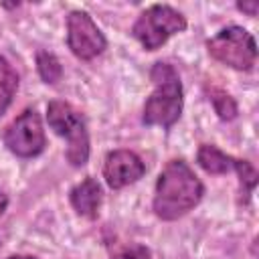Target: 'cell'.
<instances>
[{
    "mask_svg": "<svg viewBox=\"0 0 259 259\" xmlns=\"http://www.w3.org/2000/svg\"><path fill=\"white\" fill-rule=\"evenodd\" d=\"M204 194V186L184 160H170L156 180L152 208L162 221H176L190 212Z\"/></svg>",
    "mask_w": 259,
    "mask_h": 259,
    "instance_id": "1",
    "label": "cell"
},
{
    "mask_svg": "<svg viewBox=\"0 0 259 259\" xmlns=\"http://www.w3.org/2000/svg\"><path fill=\"white\" fill-rule=\"evenodd\" d=\"M154 91L144 103L142 121L146 125H160L164 130L172 127L182 115V83L176 69L168 63H156L150 71Z\"/></svg>",
    "mask_w": 259,
    "mask_h": 259,
    "instance_id": "2",
    "label": "cell"
},
{
    "mask_svg": "<svg viewBox=\"0 0 259 259\" xmlns=\"http://www.w3.org/2000/svg\"><path fill=\"white\" fill-rule=\"evenodd\" d=\"M47 121L57 136L67 140L65 158L71 166L81 168L89 160V134L81 111L67 101H51L47 105Z\"/></svg>",
    "mask_w": 259,
    "mask_h": 259,
    "instance_id": "3",
    "label": "cell"
},
{
    "mask_svg": "<svg viewBox=\"0 0 259 259\" xmlns=\"http://www.w3.org/2000/svg\"><path fill=\"white\" fill-rule=\"evenodd\" d=\"M184 28L186 18L182 12L168 4H154L138 16L132 26V34L146 51H156L170 36L182 32Z\"/></svg>",
    "mask_w": 259,
    "mask_h": 259,
    "instance_id": "4",
    "label": "cell"
},
{
    "mask_svg": "<svg viewBox=\"0 0 259 259\" xmlns=\"http://www.w3.org/2000/svg\"><path fill=\"white\" fill-rule=\"evenodd\" d=\"M206 51L212 59L219 63L237 69V71H249L253 69L257 61V45L249 30L243 26H227L219 30L212 38L206 40Z\"/></svg>",
    "mask_w": 259,
    "mask_h": 259,
    "instance_id": "5",
    "label": "cell"
},
{
    "mask_svg": "<svg viewBox=\"0 0 259 259\" xmlns=\"http://www.w3.org/2000/svg\"><path fill=\"white\" fill-rule=\"evenodd\" d=\"M4 146L18 158H34L38 156L45 146V127L40 115L34 109H24L18 117H14L4 130Z\"/></svg>",
    "mask_w": 259,
    "mask_h": 259,
    "instance_id": "6",
    "label": "cell"
},
{
    "mask_svg": "<svg viewBox=\"0 0 259 259\" xmlns=\"http://www.w3.org/2000/svg\"><path fill=\"white\" fill-rule=\"evenodd\" d=\"M67 45L77 59L91 61L105 51L107 40L85 10H73L67 16Z\"/></svg>",
    "mask_w": 259,
    "mask_h": 259,
    "instance_id": "7",
    "label": "cell"
},
{
    "mask_svg": "<svg viewBox=\"0 0 259 259\" xmlns=\"http://www.w3.org/2000/svg\"><path fill=\"white\" fill-rule=\"evenodd\" d=\"M146 172V164L132 150H113L105 156L103 178L109 188L119 190L138 182Z\"/></svg>",
    "mask_w": 259,
    "mask_h": 259,
    "instance_id": "8",
    "label": "cell"
},
{
    "mask_svg": "<svg viewBox=\"0 0 259 259\" xmlns=\"http://www.w3.org/2000/svg\"><path fill=\"white\" fill-rule=\"evenodd\" d=\"M101 198H103L101 186L91 176H87L85 180L75 184L69 192V200H71V206L75 208V212L81 217H87V219H95L99 214Z\"/></svg>",
    "mask_w": 259,
    "mask_h": 259,
    "instance_id": "9",
    "label": "cell"
},
{
    "mask_svg": "<svg viewBox=\"0 0 259 259\" xmlns=\"http://www.w3.org/2000/svg\"><path fill=\"white\" fill-rule=\"evenodd\" d=\"M235 160L237 158L225 154L223 150H219L212 144H202L198 148V154H196L198 166L208 174H227V172H231L235 168Z\"/></svg>",
    "mask_w": 259,
    "mask_h": 259,
    "instance_id": "10",
    "label": "cell"
},
{
    "mask_svg": "<svg viewBox=\"0 0 259 259\" xmlns=\"http://www.w3.org/2000/svg\"><path fill=\"white\" fill-rule=\"evenodd\" d=\"M18 89V73L8 59L0 57V115L12 103V97Z\"/></svg>",
    "mask_w": 259,
    "mask_h": 259,
    "instance_id": "11",
    "label": "cell"
},
{
    "mask_svg": "<svg viewBox=\"0 0 259 259\" xmlns=\"http://www.w3.org/2000/svg\"><path fill=\"white\" fill-rule=\"evenodd\" d=\"M206 91H208V99H210V103H212V107H214V111L219 113L221 119L231 121V119L237 117V111H239L237 109V103H235V99L225 89H221V87H208Z\"/></svg>",
    "mask_w": 259,
    "mask_h": 259,
    "instance_id": "12",
    "label": "cell"
},
{
    "mask_svg": "<svg viewBox=\"0 0 259 259\" xmlns=\"http://www.w3.org/2000/svg\"><path fill=\"white\" fill-rule=\"evenodd\" d=\"M36 69H38L40 79L45 83H51V85H55L63 77V67H61L59 59L49 51H38L36 53Z\"/></svg>",
    "mask_w": 259,
    "mask_h": 259,
    "instance_id": "13",
    "label": "cell"
},
{
    "mask_svg": "<svg viewBox=\"0 0 259 259\" xmlns=\"http://www.w3.org/2000/svg\"><path fill=\"white\" fill-rule=\"evenodd\" d=\"M233 170L239 176L241 190H245V194H249L255 188V184H257V170L247 160H235V168Z\"/></svg>",
    "mask_w": 259,
    "mask_h": 259,
    "instance_id": "14",
    "label": "cell"
},
{
    "mask_svg": "<svg viewBox=\"0 0 259 259\" xmlns=\"http://www.w3.org/2000/svg\"><path fill=\"white\" fill-rule=\"evenodd\" d=\"M111 259H152V255L146 245L134 243V245H127V247L119 249L117 253H113Z\"/></svg>",
    "mask_w": 259,
    "mask_h": 259,
    "instance_id": "15",
    "label": "cell"
},
{
    "mask_svg": "<svg viewBox=\"0 0 259 259\" xmlns=\"http://www.w3.org/2000/svg\"><path fill=\"white\" fill-rule=\"evenodd\" d=\"M237 8H239L241 12H247L249 16H255L257 10H259V2H257V0H253V2H239Z\"/></svg>",
    "mask_w": 259,
    "mask_h": 259,
    "instance_id": "16",
    "label": "cell"
},
{
    "mask_svg": "<svg viewBox=\"0 0 259 259\" xmlns=\"http://www.w3.org/2000/svg\"><path fill=\"white\" fill-rule=\"evenodd\" d=\"M6 206H8V196H6V194L0 190V214L6 210Z\"/></svg>",
    "mask_w": 259,
    "mask_h": 259,
    "instance_id": "17",
    "label": "cell"
},
{
    "mask_svg": "<svg viewBox=\"0 0 259 259\" xmlns=\"http://www.w3.org/2000/svg\"><path fill=\"white\" fill-rule=\"evenodd\" d=\"M6 259H36V257H30V255H10Z\"/></svg>",
    "mask_w": 259,
    "mask_h": 259,
    "instance_id": "18",
    "label": "cell"
}]
</instances>
